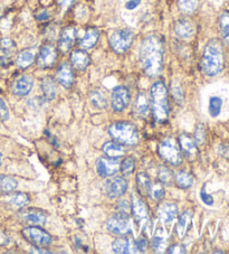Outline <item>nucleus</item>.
I'll list each match as a JSON object with an SVG mask.
<instances>
[{"label": "nucleus", "instance_id": "nucleus-19", "mask_svg": "<svg viewBox=\"0 0 229 254\" xmlns=\"http://www.w3.org/2000/svg\"><path fill=\"white\" fill-rule=\"evenodd\" d=\"M158 216L164 223L172 222L178 216V207L173 203H165L158 208Z\"/></svg>", "mask_w": 229, "mask_h": 254}, {"label": "nucleus", "instance_id": "nucleus-17", "mask_svg": "<svg viewBox=\"0 0 229 254\" xmlns=\"http://www.w3.org/2000/svg\"><path fill=\"white\" fill-rule=\"evenodd\" d=\"M131 212L133 213L135 221L142 222L148 217V207L144 204V201L136 196L135 194L132 195V205Z\"/></svg>", "mask_w": 229, "mask_h": 254}, {"label": "nucleus", "instance_id": "nucleus-44", "mask_svg": "<svg viewBox=\"0 0 229 254\" xmlns=\"http://www.w3.org/2000/svg\"><path fill=\"white\" fill-rule=\"evenodd\" d=\"M134 245L138 252H145L149 247V243L145 239H138L136 241H134Z\"/></svg>", "mask_w": 229, "mask_h": 254}, {"label": "nucleus", "instance_id": "nucleus-11", "mask_svg": "<svg viewBox=\"0 0 229 254\" xmlns=\"http://www.w3.org/2000/svg\"><path fill=\"white\" fill-rule=\"evenodd\" d=\"M127 190V182L123 177H113L105 184V191L110 198H118Z\"/></svg>", "mask_w": 229, "mask_h": 254}, {"label": "nucleus", "instance_id": "nucleus-53", "mask_svg": "<svg viewBox=\"0 0 229 254\" xmlns=\"http://www.w3.org/2000/svg\"><path fill=\"white\" fill-rule=\"evenodd\" d=\"M9 243V239L8 236L3 233V232L0 231V245H6Z\"/></svg>", "mask_w": 229, "mask_h": 254}, {"label": "nucleus", "instance_id": "nucleus-41", "mask_svg": "<svg viewBox=\"0 0 229 254\" xmlns=\"http://www.w3.org/2000/svg\"><path fill=\"white\" fill-rule=\"evenodd\" d=\"M0 119L2 121H7L9 119V110L5 101L0 98Z\"/></svg>", "mask_w": 229, "mask_h": 254}, {"label": "nucleus", "instance_id": "nucleus-10", "mask_svg": "<svg viewBox=\"0 0 229 254\" xmlns=\"http://www.w3.org/2000/svg\"><path fill=\"white\" fill-rule=\"evenodd\" d=\"M120 160L118 158H111V157H103L96 163V172L101 177L114 176L120 170Z\"/></svg>", "mask_w": 229, "mask_h": 254}, {"label": "nucleus", "instance_id": "nucleus-40", "mask_svg": "<svg viewBox=\"0 0 229 254\" xmlns=\"http://www.w3.org/2000/svg\"><path fill=\"white\" fill-rule=\"evenodd\" d=\"M206 140V130L205 126L199 124L196 127L195 130V141L197 144H202Z\"/></svg>", "mask_w": 229, "mask_h": 254}, {"label": "nucleus", "instance_id": "nucleus-34", "mask_svg": "<svg viewBox=\"0 0 229 254\" xmlns=\"http://www.w3.org/2000/svg\"><path fill=\"white\" fill-rule=\"evenodd\" d=\"M191 216H192L191 212H184L181 215V217H180L179 223H178V233L180 238H182V236L186 234L188 227L190 225Z\"/></svg>", "mask_w": 229, "mask_h": 254}, {"label": "nucleus", "instance_id": "nucleus-31", "mask_svg": "<svg viewBox=\"0 0 229 254\" xmlns=\"http://www.w3.org/2000/svg\"><path fill=\"white\" fill-rule=\"evenodd\" d=\"M174 178L175 184H177L180 188H183V190L190 188L193 184V176L188 172H179Z\"/></svg>", "mask_w": 229, "mask_h": 254}, {"label": "nucleus", "instance_id": "nucleus-39", "mask_svg": "<svg viewBox=\"0 0 229 254\" xmlns=\"http://www.w3.org/2000/svg\"><path fill=\"white\" fill-rule=\"evenodd\" d=\"M135 169V163L133 158H126L120 164V170L124 176H130Z\"/></svg>", "mask_w": 229, "mask_h": 254}, {"label": "nucleus", "instance_id": "nucleus-56", "mask_svg": "<svg viewBox=\"0 0 229 254\" xmlns=\"http://www.w3.org/2000/svg\"><path fill=\"white\" fill-rule=\"evenodd\" d=\"M0 14H1V8H0Z\"/></svg>", "mask_w": 229, "mask_h": 254}, {"label": "nucleus", "instance_id": "nucleus-46", "mask_svg": "<svg viewBox=\"0 0 229 254\" xmlns=\"http://www.w3.org/2000/svg\"><path fill=\"white\" fill-rule=\"evenodd\" d=\"M117 212H123V213H131V204H129L127 200H120L117 203Z\"/></svg>", "mask_w": 229, "mask_h": 254}, {"label": "nucleus", "instance_id": "nucleus-48", "mask_svg": "<svg viewBox=\"0 0 229 254\" xmlns=\"http://www.w3.org/2000/svg\"><path fill=\"white\" fill-rule=\"evenodd\" d=\"M172 93H173L175 101H181L183 99L181 87H180L178 83H175V82H173V84H172Z\"/></svg>", "mask_w": 229, "mask_h": 254}, {"label": "nucleus", "instance_id": "nucleus-51", "mask_svg": "<svg viewBox=\"0 0 229 254\" xmlns=\"http://www.w3.org/2000/svg\"><path fill=\"white\" fill-rule=\"evenodd\" d=\"M57 1H58V5L61 8H63L64 10H66V9H68V8L73 5L75 0H57Z\"/></svg>", "mask_w": 229, "mask_h": 254}, {"label": "nucleus", "instance_id": "nucleus-26", "mask_svg": "<svg viewBox=\"0 0 229 254\" xmlns=\"http://www.w3.org/2000/svg\"><path fill=\"white\" fill-rule=\"evenodd\" d=\"M149 100L143 92L138 94L134 102V110L139 117H147L149 113Z\"/></svg>", "mask_w": 229, "mask_h": 254}, {"label": "nucleus", "instance_id": "nucleus-14", "mask_svg": "<svg viewBox=\"0 0 229 254\" xmlns=\"http://www.w3.org/2000/svg\"><path fill=\"white\" fill-rule=\"evenodd\" d=\"M76 38V29L73 26H68L63 32L60 33V36L58 39V47L63 53H67V52L73 47V44Z\"/></svg>", "mask_w": 229, "mask_h": 254}, {"label": "nucleus", "instance_id": "nucleus-37", "mask_svg": "<svg viewBox=\"0 0 229 254\" xmlns=\"http://www.w3.org/2000/svg\"><path fill=\"white\" fill-rule=\"evenodd\" d=\"M158 178H159L161 184H171L173 178V174L168 167L161 166V167L158 169Z\"/></svg>", "mask_w": 229, "mask_h": 254}, {"label": "nucleus", "instance_id": "nucleus-42", "mask_svg": "<svg viewBox=\"0 0 229 254\" xmlns=\"http://www.w3.org/2000/svg\"><path fill=\"white\" fill-rule=\"evenodd\" d=\"M11 59V52L10 50H6V48L0 47V65H5L9 62Z\"/></svg>", "mask_w": 229, "mask_h": 254}, {"label": "nucleus", "instance_id": "nucleus-33", "mask_svg": "<svg viewBox=\"0 0 229 254\" xmlns=\"http://www.w3.org/2000/svg\"><path fill=\"white\" fill-rule=\"evenodd\" d=\"M178 5L184 14H192L199 6V0H178Z\"/></svg>", "mask_w": 229, "mask_h": 254}, {"label": "nucleus", "instance_id": "nucleus-50", "mask_svg": "<svg viewBox=\"0 0 229 254\" xmlns=\"http://www.w3.org/2000/svg\"><path fill=\"white\" fill-rule=\"evenodd\" d=\"M140 2H141V0H127L125 3L126 9H129V10L135 9V8L140 5Z\"/></svg>", "mask_w": 229, "mask_h": 254}, {"label": "nucleus", "instance_id": "nucleus-2", "mask_svg": "<svg viewBox=\"0 0 229 254\" xmlns=\"http://www.w3.org/2000/svg\"><path fill=\"white\" fill-rule=\"evenodd\" d=\"M169 93L168 87L162 81L153 83L150 89V104L153 119L157 124H165L169 119Z\"/></svg>", "mask_w": 229, "mask_h": 254}, {"label": "nucleus", "instance_id": "nucleus-18", "mask_svg": "<svg viewBox=\"0 0 229 254\" xmlns=\"http://www.w3.org/2000/svg\"><path fill=\"white\" fill-rule=\"evenodd\" d=\"M70 63L78 71H84L91 64V58L86 52L82 50H76L70 54Z\"/></svg>", "mask_w": 229, "mask_h": 254}, {"label": "nucleus", "instance_id": "nucleus-5", "mask_svg": "<svg viewBox=\"0 0 229 254\" xmlns=\"http://www.w3.org/2000/svg\"><path fill=\"white\" fill-rule=\"evenodd\" d=\"M158 154L171 166H179L182 163L181 150L173 138H166L161 141L158 147Z\"/></svg>", "mask_w": 229, "mask_h": 254}, {"label": "nucleus", "instance_id": "nucleus-43", "mask_svg": "<svg viewBox=\"0 0 229 254\" xmlns=\"http://www.w3.org/2000/svg\"><path fill=\"white\" fill-rule=\"evenodd\" d=\"M200 198H201V200L204 201L206 205H208V206H211V205H214L213 196L209 195L208 192L206 191V188L205 187H202L201 190H200Z\"/></svg>", "mask_w": 229, "mask_h": 254}, {"label": "nucleus", "instance_id": "nucleus-4", "mask_svg": "<svg viewBox=\"0 0 229 254\" xmlns=\"http://www.w3.org/2000/svg\"><path fill=\"white\" fill-rule=\"evenodd\" d=\"M109 133L117 143L125 146H134L139 142V132L129 122H115L110 126Z\"/></svg>", "mask_w": 229, "mask_h": 254}, {"label": "nucleus", "instance_id": "nucleus-12", "mask_svg": "<svg viewBox=\"0 0 229 254\" xmlns=\"http://www.w3.org/2000/svg\"><path fill=\"white\" fill-rule=\"evenodd\" d=\"M57 60V51L56 48L51 45V44H47V45H44L41 51H39L38 54V65L39 67L42 68H48L53 66L55 64Z\"/></svg>", "mask_w": 229, "mask_h": 254}, {"label": "nucleus", "instance_id": "nucleus-45", "mask_svg": "<svg viewBox=\"0 0 229 254\" xmlns=\"http://www.w3.org/2000/svg\"><path fill=\"white\" fill-rule=\"evenodd\" d=\"M167 252L170 253V254L186 253L187 250H186V247H184V245H182V244H173V245H171L170 248H168Z\"/></svg>", "mask_w": 229, "mask_h": 254}, {"label": "nucleus", "instance_id": "nucleus-7", "mask_svg": "<svg viewBox=\"0 0 229 254\" xmlns=\"http://www.w3.org/2000/svg\"><path fill=\"white\" fill-rule=\"evenodd\" d=\"M133 42V33L130 29H117L110 36V45L118 54L125 53Z\"/></svg>", "mask_w": 229, "mask_h": 254}, {"label": "nucleus", "instance_id": "nucleus-52", "mask_svg": "<svg viewBox=\"0 0 229 254\" xmlns=\"http://www.w3.org/2000/svg\"><path fill=\"white\" fill-rule=\"evenodd\" d=\"M36 18H37V20H39V21L47 20L48 18H50V14H48L47 10H42V11H39L38 14L36 15Z\"/></svg>", "mask_w": 229, "mask_h": 254}, {"label": "nucleus", "instance_id": "nucleus-1", "mask_svg": "<svg viewBox=\"0 0 229 254\" xmlns=\"http://www.w3.org/2000/svg\"><path fill=\"white\" fill-rule=\"evenodd\" d=\"M164 41L158 35L145 37L140 46V63L143 72L150 77L159 75L164 68Z\"/></svg>", "mask_w": 229, "mask_h": 254}, {"label": "nucleus", "instance_id": "nucleus-38", "mask_svg": "<svg viewBox=\"0 0 229 254\" xmlns=\"http://www.w3.org/2000/svg\"><path fill=\"white\" fill-rule=\"evenodd\" d=\"M91 102L96 109H104L107 107V100L100 91H93L91 93Z\"/></svg>", "mask_w": 229, "mask_h": 254}, {"label": "nucleus", "instance_id": "nucleus-13", "mask_svg": "<svg viewBox=\"0 0 229 254\" xmlns=\"http://www.w3.org/2000/svg\"><path fill=\"white\" fill-rule=\"evenodd\" d=\"M34 81L29 75H23L17 78L11 86L12 93L17 96H25L30 93L33 89Z\"/></svg>", "mask_w": 229, "mask_h": 254}, {"label": "nucleus", "instance_id": "nucleus-9", "mask_svg": "<svg viewBox=\"0 0 229 254\" xmlns=\"http://www.w3.org/2000/svg\"><path fill=\"white\" fill-rule=\"evenodd\" d=\"M130 92L125 86H116L112 91L111 107L115 112H122L130 104Z\"/></svg>", "mask_w": 229, "mask_h": 254}, {"label": "nucleus", "instance_id": "nucleus-3", "mask_svg": "<svg viewBox=\"0 0 229 254\" xmlns=\"http://www.w3.org/2000/svg\"><path fill=\"white\" fill-rule=\"evenodd\" d=\"M225 64L224 47L219 39H211L208 42L201 59V67L206 75L216 76L223 71Z\"/></svg>", "mask_w": 229, "mask_h": 254}, {"label": "nucleus", "instance_id": "nucleus-23", "mask_svg": "<svg viewBox=\"0 0 229 254\" xmlns=\"http://www.w3.org/2000/svg\"><path fill=\"white\" fill-rule=\"evenodd\" d=\"M102 150L105 156L111 157V158H121L125 155V149L123 144L117 143L116 141H109L103 144Z\"/></svg>", "mask_w": 229, "mask_h": 254}, {"label": "nucleus", "instance_id": "nucleus-35", "mask_svg": "<svg viewBox=\"0 0 229 254\" xmlns=\"http://www.w3.org/2000/svg\"><path fill=\"white\" fill-rule=\"evenodd\" d=\"M148 196L150 198L156 200V201H159L165 197V188L162 186L161 183H155L151 185V188H150L149 190V194Z\"/></svg>", "mask_w": 229, "mask_h": 254}, {"label": "nucleus", "instance_id": "nucleus-54", "mask_svg": "<svg viewBox=\"0 0 229 254\" xmlns=\"http://www.w3.org/2000/svg\"><path fill=\"white\" fill-rule=\"evenodd\" d=\"M220 152H222V154H223L225 157H228V158H229V146L220 148Z\"/></svg>", "mask_w": 229, "mask_h": 254}, {"label": "nucleus", "instance_id": "nucleus-29", "mask_svg": "<svg viewBox=\"0 0 229 254\" xmlns=\"http://www.w3.org/2000/svg\"><path fill=\"white\" fill-rule=\"evenodd\" d=\"M17 186H18V182L14 177L0 175V191L10 192L15 190Z\"/></svg>", "mask_w": 229, "mask_h": 254}, {"label": "nucleus", "instance_id": "nucleus-32", "mask_svg": "<svg viewBox=\"0 0 229 254\" xmlns=\"http://www.w3.org/2000/svg\"><path fill=\"white\" fill-rule=\"evenodd\" d=\"M219 28L224 41L226 42L227 45H229V11L224 12L219 17Z\"/></svg>", "mask_w": 229, "mask_h": 254}, {"label": "nucleus", "instance_id": "nucleus-28", "mask_svg": "<svg viewBox=\"0 0 229 254\" xmlns=\"http://www.w3.org/2000/svg\"><path fill=\"white\" fill-rule=\"evenodd\" d=\"M6 200L14 207L19 208L24 207L25 205L29 203V197L27 194H24V192H17V194H12L6 197Z\"/></svg>", "mask_w": 229, "mask_h": 254}, {"label": "nucleus", "instance_id": "nucleus-15", "mask_svg": "<svg viewBox=\"0 0 229 254\" xmlns=\"http://www.w3.org/2000/svg\"><path fill=\"white\" fill-rule=\"evenodd\" d=\"M56 78L60 85H63L65 89H69L74 83V73L68 63L60 64V66L57 69Z\"/></svg>", "mask_w": 229, "mask_h": 254}, {"label": "nucleus", "instance_id": "nucleus-6", "mask_svg": "<svg viewBox=\"0 0 229 254\" xmlns=\"http://www.w3.org/2000/svg\"><path fill=\"white\" fill-rule=\"evenodd\" d=\"M108 230L114 235L125 236L132 232V220L129 213L117 212L109 218L107 223Z\"/></svg>", "mask_w": 229, "mask_h": 254}, {"label": "nucleus", "instance_id": "nucleus-30", "mask_svg": "<svg viewBox=\"0 0 229 254\" xmlns=\"http://www.w3.org/2000/svg\"><path fill=\"white\" fill-rule=\"evenodd\" d=\"M136 184H138L140 192H142L144 195L149 194V190L150 188H151L152 183L151 179L148 176V174L141 172L136 175Z\"/></svg>", "mask_w": 229, "mask_h": 254}, {"label": "nucleus", "instance_id": "nucleus-27", "mask_svg": "<svg viewBox=\"0 0 229 254\" xmlns=\"http://www.w3.org/2000/svg\"><path fill=\"white\" fill-rule=\"evenodd\" d=\"M42 91L44 93V96L47 100H53L55 99L56 96V85H55V82L53 80L52 77H45L43 78L42 81Z\"/></svg>", "mask_w": 229, "mask_h": 254}, {"label": "nucleus", "instance_id": "nucleus-55", "mask_svg": "<svg viewBox=\"0 0 229 254\" xmlns=\"http://www.w3.org/2000/svg\"><path fill=\"white\" fill-rule=\"evenodd\" d=\"M2 165V154L1 152H0V166Z\"/></svg>", "mask_w": 229, "mask_h": 254}, {"label": "nucleus", "instance_id": "nucleus-24", "mask_svg": "<svg viewBox=\"0 0 229 254\" xmlns=\"http://www.w3.org/2000/svg\"><path fill=\"white\" fill-rule=\"evenodd\" d=\"M20 216L28 223H32L35 225H41L46 223V215L37 209H26L20 213Z\"/></svg>", "mask_w": 229, "mask_h": 254}, {"label": "nucleus", "instance_id": "nucleus-8", "mask_svg": "<svg viewBox=\"0 0 229 254\" xmlns=\"http://www.w3.org/2000/svg\"><path fill=\"white\" fill-rule=\"evenodd\" d=\"M23 235L27 239L28 242L37 248L48 247L53 242V238L51 234L38 226L26 227V229L23 230Z\"/></svg>", "mask_w": 229, "mask_h": 254}, {"label": "nucleus", "instance_id": "nucleus-49", "mask_svg": "<svg viewBox=\"0 0 229 254\" xmlns=\"http://www.w3.org/2000/svg\"><path fill=\"white\" fill-rule=\"evenodd\" d=\"M14 46H15V44L10 38H3V39H1V42H0V47L6 48V50H11Z\"/></svg>", "mask_w": 229, "mask_h": 254}, {"label": "nucleus", "instance_id": "nucleus-36", "mask_svg": "<svg viewBox=\"0 0 229 254\" xmlns=\"http://www.w3.org/2000/svg\"><path fill=\"white\" fill-rule=\"evenodd\" d=\"M223 108V100L218 96H213L209 100V115L211 118H216L220 115Z\"/></svg>", "mask_w": 229, "mask_h": 254}, {"label": "nucleus", "instance_id": "nucleus-16", "mask_svg": "<svg viewBox=\"0 0 229 254\" xmlns=\"http://www.w3.org/2000/svg\"><path fill=\"white\" fill-rule=\"evenodd\" d=\"M179 142L180 148H181L183 154L186 155L189 159H195L198 155V147L195 139H192L190 135L188 134H181L179 138Z\"/></svg>", "mask_w": 229, "mask_h": 254}, {"label": "nucleus", "instance_id": "nucleus-47", "mask_svg": "<svg viewBox=\"0 0 229 254\" xmlns=\"http://www.w3.org/2000/svg\"><path fill=\"white\" fill-rule=\"evenodd\" d=\"M164 239L160 238V236H156V238H153L151 241V245L152 248L155 249V251H161V249L164 248Z\"/></svg>", "mask_w": 229, "mask_h": 254}, {"label": "nucleus", "instance_id": "nucleus-22", "mask_svg": "<svg viewBox=\"0 0 229 254\" xmlns=\"http://www.w3.org/2000/svg\"><path fill=\"white\" fill-rule=\"evenodd\" d=\"M112 250L114 253L117 254H129V253H135L138 252L135 249L134 242L126 238H121L114 241L112 243Z\"/></svg>", "mask_w": 229, "mask_h": 254}, {"label": "nucleus", "instance_id": "nucleus-20", "mask_svg": "<svg viewBox=\"0 0 229 254\" xmlns=\"http://www.w3.org/2000/svg\"><path fill=\"white\" fill-rule=\"evenodd\" d=\"M100 38V32L98 28L90 27L86 29L85 34L83 35V37L80 39V46L83 50H91L99 42Z\"/></svg>", "mask_w": 229, "mask_h": 254}, {"label": "nucleus", "instance_id": "nucleus-21", "mask_svg": "<svg viewBox=\"0 0 229 254\" xmlns=\"http://www.w3.org/2000/svg\"><path fill=\"white\" fill-rule=\"evenodd\" d=\"M174 33L179 38L188 39L192 37L193 33H195V27H193L191 21L188 19H179L174 24Z\"/></svg>", "mask_w": 229, "mask_h": 254}, {"label": "nucleus", "instance_id": "nucleus-25", "mask_svg": "<svg viewBox=\"0 0 229 254\" xmlns=\"http://www.w3.org/2000/svg\"><path fill=\"white\" fill-rule=\"evenodd\" d=\"M35 60V51L34 50H24L17 55L16 58V64L18 65L20 68H27L34 63Z\"/></svg>", "mask_w": 229, "mask_h": 254}]
</instances>
